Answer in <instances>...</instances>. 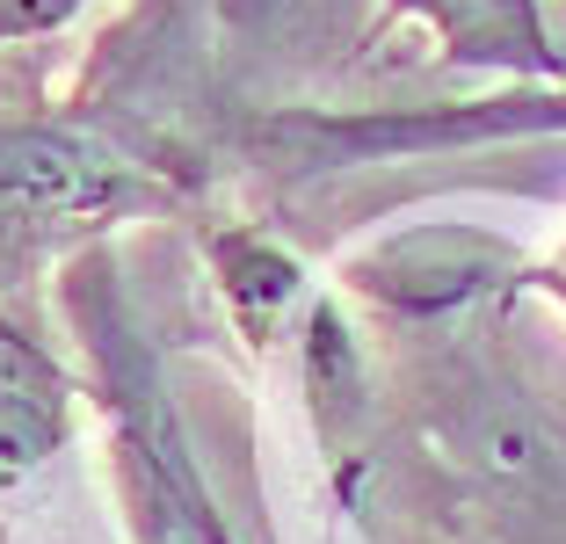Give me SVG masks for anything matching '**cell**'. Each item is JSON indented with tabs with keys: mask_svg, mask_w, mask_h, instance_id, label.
Wrapping results in <instances>:
<instances>
[{
	"mask_svg": "<svg viewBox=\"0 0 566 544\" xmlns=\"http://www.w3.org/2000/svg\"><path fill=\"white\" fill-rule=\"evenodd\" d=\"M153 181L138 160L102 146L81 124H51V116H15L0 124V262L8 254H44L73 232L117 226L146 211Z\"/></svg>",
	"mask_w": 566,
	"mask_h": 544,
	"instance_id": "cell-1",
	"label": "cell"
},
{
	"mask_svg": "<svg viewBox=\"0 0 566 544\" xmlns=\"http://www.w3.org/2000/svg\"><path fill=\"white\" fill-rule=\"evenodd\" d=\"M385 22H421L458 66L523 73V81L566 66L545 0H385Z\"/></svg>",
	"mask_w": 566,
	"mask_h": 544,
	"instance_id": "cell-2",
	"label": "cell"
},
{
	"mask_svg": "<svg viewBox=\"0 0 566 544\" xmlns=\"http://www.w3.org/2000/svg\"><path fill=\"white\" fill-rule=\"evenodd\" d=\"M59 436H66V393L51 378V363L0 327V501L15 494V479Z\"/></svg>",
	"mask_w": 566,
	"mask_h": 544,
	"instance_id": "cell-3",
	"label": "cell"
},
{
	"mask_svg": "<svg viewBox=\"0 0 566 544\" xmlns=\"http://www.w3.org/2000/svg\"><path fill=\"white\" fill-rule=\"evenodd\" d=\"M124 487H132V523L146 544H226L203 494L182 479V464L167 458V443L153 429L124 436Z\"/></svg>",
	"mask_w": 566,
	"mask_h": 544,
	"instance_id": "cell-4",
	"label": "cell"
},
{
	"mask_svg": "<svg viewBox=\"0 0 566 544\" xmlns=\"http://www.w3.org/2000/svg\"><path fill=\"white\" fill-rule=\"evenodd\" d=\"M226 15L240 22V30H313V22H334V15H349V0H226Z\"/></svg>",
	"mask_w": 566,
	"mask_h": 544,
	"instance_id": "cell-5",
	"label": "cell"
},
{
	"mask_svg": "<svg viewBox=\"0 0 566 544\" xmlns=\"http://www.w3.org/2000/svg\"><path fill=\"white\" fill-rule=\"evenodd\" d=\"M87 0H0V44H22V36H51L81 15Z\"/></svg>",
	"mask_w": 566,
	"mask_h": 544,
	"instance_id": "cell-6",
	"label": "cell"
}]
</instances>
